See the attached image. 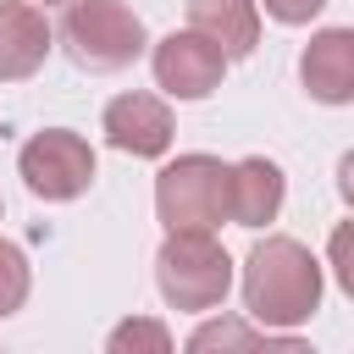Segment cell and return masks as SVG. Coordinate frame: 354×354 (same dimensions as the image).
<instances>
[{"label":"cell","mask_w":354,"mask_h":354,"mask_svg":"<svg viewBox=\"0 0 354 354\" xmlns=\"http://www.w3.org/2000/svg\"><path fill=\"white\" fill-rule=\"evenodd\" d=\"M321 304V260L299 238H260L243 260V310L260 326H299Z\"/></svg>","instance_id":"6da1fadb"},{"label":"cell","mask_w":354,"mask_h":354,"mask_svg":"<svg viewBox=\"0 0 354 354\" xmlns=\"http://www.w3.org/2000/svg\"><path fill=\"white\" fill-rule=\"evenodd\" d=\"M155 282L171 310H216L232 288V254L216 243V232H166Z\"/></svg>","instance_id":"7a4b0ae2"},{"label":"cell","mask_w":354,"mask_h":354,"mask_svg":"<svg viewBox=\"0 0 354 354\" xmlns=\"http://www.w3.org/2000/svg\"><path fill=\"white\" fill-rule=\"evenodd\" d=\"M61 39L83 72H122L144 55V22L122 0H72Z\"/></svg>","instance_id":"3957f363"},{"label":"cell","mask_w":354,"mask_h":354,"mask_svg":"<svg viewBox=\"0 0 354 354\" xmlns=\"http://www.w3.org/2000/svg\"><path fill=\"white\" fill-rule=\"evenodd\" d=\"M155 216L166 232H210L227 216V166L216 155H177L155 177Z\"/></svg>","instance_id":"277c9868"},{"label":"cell","mask_w":354,"mask_h":354,"mask_svg":"<svg viewBox=\"0 0 354 354\" xmlns=\"http://www.w3.org/2000/svg\"><path fill=\"white\" fill-rule=\"evenodd\" d=\"M17 171H22V183H28L33 199L66 205V199L88 194V183H94V149L77 133H66V127H44V133H33L22 144Z\"/></svg>","instance_id":"5b68a950"},{"label":"cell","mask_w":354,"mask_h":354,"mask_svg":"<svg viewBox=\"0 0 354 354\" xmlns=\"http://www.w3.org/2000/svg\"><path fill=\"white\" fill-rule=\"evenodd\" d=\"M155 66V83L171 94V100H205L221 88V72H227V55L205 39V33H166L149 55Z\"/></svg>","instance_id":"8992f818"},{"label":"cell","mask_w":354,"mask_h":354,"mask_svg":"<svg viewBox=\"0 0 354 354\" xmlns=\"http://www.w3.org/2000/svg\"><path fill=\"white\" fill-rule=\"evenodd\" d=\"M105 144L138 160H155L171 149V111L155 94H116L105 105Z\"/></svg>","instance_id":"52a82bcc"},{"label":"cell","mask_w":354,"mask_h":354,"mask_svg":"<svg viewBox=\"0 0 354 354\" xmlns=\"http://www.w3.org/2000/svg\"><path fill=\"white\" fill-rule=\"evenodd\" d=\"M299 77H304L310 100L348 105L354 100V33L348 28H321L299 55Z\"/></svg>","instance_id":"ba28073f"},{"label":"cell","mask_w":354,"mask_h":354,"mask_svg":"<svg viewBox=\"0 0 354 354\" xmlns=\"http://www.w3.org/2000/svg\"><path fill=\"white\" fill-rule=\"evenodd\" d=\"M50 22L28 0H0V83H22L50 55Z\"/></svg>","instance_id":"9c48e42d"},{"label":"cell","mask_w":354,"mask_h":354,"mask_svg":"<svg viewBox=\"0 0 354 354\" xmlns=\"http://www.w3.org/2000/svg\"><path fill=\"white\" fill-rule=\"evenodd\" d=\"M288 199V183H282V166L266 160V155H249L238 166H227V216L238 227H266L277 221Z\"/></svg>","instance_id":"30bf717a"},{"label":"cell","mask_w":354,"mask_h":354,"mask_svg":"<svg viewBox=\"0 0 354 354\" xmlns=\"http://www.w3.org/2000/svg\"><path fill=\"white\" fill-rule=\"evenodd\" d=\"M188 28L205 33L227 61L260 44V6L254 0H188Z\"/></svg>","instance_id":"8fae6325"},{"label":"cell","mask_w":354,"mask_h":354,"mask_svg":"<svg viewBox=\"0 0 354 354\" xmlns=\"http://www.w3.org/2000/svg\"><path fill=\"white\" fill-rule=\"evenodd\" d=\"M28 288H33L28 254H22L11 238H0V321H6V315H17V310L28 304Z\"/></svg>","instance_id":"7c38bea8"},{"label":"cell","mask_w":354,"mask_h":354,"mask_svg":"<svg viewBox=\"0 0 354 354\" xmlns=\"http://www.w3.org/2000/svg\"><path fill=\"white\" fill-rule=\"evenodd\" d=\"M254 343H288L293 348V337H271V326L254 332V326H238V321H210L188 337V348H254Z\"/></svg>","instance_id":"4fadbf2b"},{"label":"cell","mask_w":354,"mask_h":354,"mask_svg":"<svg viewBox=\"0 0 354 354\" xmlns=\"http://www.w3.org/2000/svg\"><path fill=\"white\" fill-rule=\"evenodd\" d=\"M111 354H127V348H149V354H166L171 348V332L160 321H122L111 337H105Z\"/></svg>","instance_id":"5bb4252c"},{"label":"cell","mask_w":354,"mask_h":354,"mask_svg":"<svg viewBox=\"0 0 354 354\" xmlns=\"http://www.w3.org/2000/svg\"><path fill=\"white\" fill-rule=\"evenodd\" d=\"M321 6H326V0H266V17H277V22L299 28V22H310Z\"/></svg>","instance_id":"9a60e30c"},{"label":"cell","mask_w":354,"mask_h":354,"mask_svg":"<svg viewBox=\"0 0 354 354\" xmlns=\"http://www.w3.org/2000/svg\"><path fill=\"white\" fill-rule=\"evenodd\" d=\"M44 6H72V0H44Z\"/></svg>","instance_id":"2e32d148"}]
</instances>
